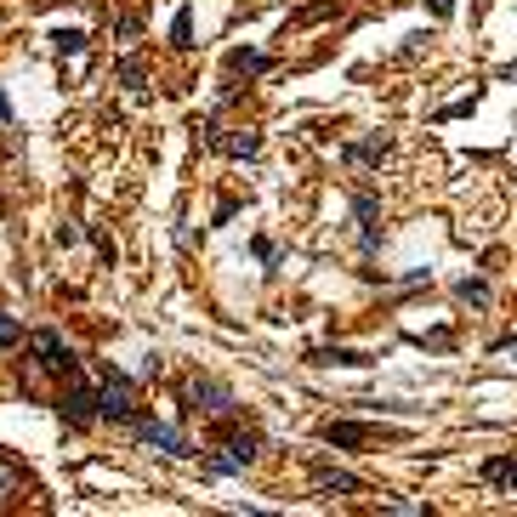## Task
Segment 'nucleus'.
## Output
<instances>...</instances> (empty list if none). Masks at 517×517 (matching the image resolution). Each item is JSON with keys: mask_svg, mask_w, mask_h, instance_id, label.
<instances>
[{"mask_svg": "<svg viewBox=\"0 0 517 517\" xmlns=\"http://www.w3.org/2000/svg\"><path fill=\"white\" fill-rule=\"evenodd\" d=\"M125 427L137 432V444L160 449V455H171V461H194V444H188V438H182L177 427H165V421H154V415H131Z\"/></svg>", "mask_w": 517, "mask_h": 517, "instance_id": "f257e3e1", "label": "nucleus"}, {"mask_svg": "<svg viewBox=\"0 0 517 517\" xmlns=\"http://www.w3.org/2000/svg\"><path fill=\"white\" fill-rule=\"evenodd\" d=\"M97 410H103L108 421H131V415H137L131 381H125L120 370H103V381H97Z\"/></svg>", "mask_w": 517, "mask_h": 517, "instance_id": "f03ea898", "label": "nucleus"}, {"mask_svg": "<svg viewBox=\"0 0 517 517\" xmlns=\"http://www.w3.org/2000/svg\"><path fill=\"white\" fill-rule=\"evenodd\" d=\"M29 353H35L40 370H52V375H63V370H74V364H80V358H74V347L57 336V330H35V336H29Z\"/></svg>", "mask_w": 517, "mask_h": 517, "instance_id": "7ed1b4c3", "label": "nucleus"}, {"mask_svg": "<svg viewBox=\"0 0 517 517\" xmlns=\"http://www.w3.org/2000/svg\"><path fill=\"white\" fill-rule=\"evenodd\" d=\"M188 410H205V415H216V421H228L233 393L222 381H211V375H194V381H188Z\"/></svg>", "mask_w": 517, "mask_h": 517, "instance_id": "20e7f679", "label": "nucleus"}, {"mask_svg": "<svg viewBox=\"0 0 517 517\" xmlns=\"http://www.w3.org/2000/svg\"><path fill=\"white\" fill-rule=\"evenodd\" d=\"M57 415H63V421H69V427H91V421H97V387H86V381H74L69 393L57 398Z\"/></svg>", "mask_w": 517, "mask_h": 517, "instance_id": "39448f33", "label": "nucleus"}, {"mask_svg": "<svg viewBox=\"0 0 517 517\" xmlns=\"http://www.w3.org/2000/svg\"><path fill=\"white\" fill-rule=\"evenodd\" d=\"M211 148L228 160H256L262 154V131H211Z\"/></svg>", "mask_w": 517, "mask_h": 517, "instance_id": "423d86ee", "label": "nucleus"}, {"mask_svg": "<svg viewBox=\"0 0 517 517\" xmlns=\"http://www.w3.org/2000/svg\"><path fill=\"white\" fill-rule=\"evenodd\" d=\"M313 489H319V495H358V489H364V483L353 478V472H341V466H313Z\"/></svg>", "mask_w": 517, "mask_h": 517, "instance_id": "0eeeda50", "label": "nucleus"}, {"mask_svg": "<svg viewBox=\"0 0 517 517\" xmlns=\"http://www.w3.org/2000/svg\"><path fill=\"white\" fill-rule=\"evenodd\" d=\"M319 438H324V444H336V449H358V444H370L375 432L364 427V421H330Z\"/></svg>", "mask_w": 517, "mask_h": 517, "instance_id": "6e6552de", "label": "nucleus"}, {"mask_svg": "<svg viewBox=\"0 0 517 517\" xmlns=\"http://www.w3.org/2000/svg\"><path fill=\"white\" fill-rule=\"evenodd\" d=\"M353 211H358V222H364V250H375V245H381V228H375V222H381V199H375V194H353Z\"/></svg>", "mask_w": 517, "mask_h": 517, "instance_id": "1a4fd4ad", "label": "nucleus"}, {"mask_svg": "<svg viewBox=\"0 0 517 517\" xmlns=\"http://www.w3.org/2000/svg\"><path fill=\"white\" fill-rule=\"evenodd\" d=\"M483 483H500L506 495H517V455H489L483 461Z\"/></svg>", "mask_w": 517, "mask_h": 517, "instance_id": "9d476101", "label": "nucleus"}, {"mask_svg": "<svg viewBox=\"0 0 517 517\" xmlns=\"http://www.w3.org/2000/svg\"><path fill=\"white\" fill-rule=\"evenodd\" d=\"M307 364H347V370H370L375 358L353 353V347H319V353H307Z\"/></svg>", "mask_w": 517, "mask_h": 517, "instance_id": "9b49d317", "label": "nucleus"}, {"mask_svg": "<svg viewBox=\"0 0 517 517\" xmlns=\"http://www.w3.org/2000/svg\"><path fill=\"white\" fill-rule=\"evenodd\" d=\"M387 154H393V143H387V137H370V143L347 148V160H353V165H381Z\"/></svg>", "mask_w": 517, "mask_h": 517, "instance_id": "f8f14e48", "label": "nucleus"}, {"mask_svg": "<svg viewBox=\"0 0 517 517\" xmlns=\"http://www.w3.org/2000/svg\"><path fill=\"white\" fill-rule=\"evenodd\" d=\"M262 69H268V52H245V46L228 52V74H262Z\"/></svg>", "mask_w": 517, "mask_h": 517, "instance_id": "ddd939ff", "label": "nucleus"}, {"mask_svg": "<svg viewBox=\"0 0 517 517\" xmlns=\"http://www.w3.org/2000/svg\"><path fill=\"white\" fill-rule=\"evenodd\" d=\"M222 449H228L239 466H250V461H256V432H228V444H222Z\"/></svg>", "mask_w": 517, "mask_h": 517, "instance_id": "4468645a", "label": "nucleus"}, {"mask_svg": "<svg viewBox=\"0 0 517 517\" xmlns=\"http://www.w3.org/2000/svg\"><path fill=\"white\" fill-rule=\"evenodd\" d=\"M171 46H177V52H188V46H194V12H188V6L171 18Z\"/></svg>", "mask_w": 517, "mask_h": 517, "instance_id": "2eb2a0df", "label": "nucleus"}, {"mask_svg": "<svg viewBox=\"0 0 517 517\" xmlns=\"http://www.w3.org/2000/svg\"><path fill=\"white\" fill-rule=\"evenodd\" d=\"M18 489H23V472L0 455V506H6V500H18Z\"/></svg>", "mask_w": 517, "mask_h": 517, "instance_id": "dca6fc26", "label": "nucleus"}, {"mask_svg": "<svg viewBox=\"0 0 517 517\" xmlns=\"http://www.w3.org/2000/svg\"><path fill=\"white\" fill-rule=\"evenodd\" d=\"M52 46H57V57H80L86 52V35H80V29H57Z\"/></svg>", "mask_w": 517, "mask_h": 517, "instance_id": "f3484780", "label": "nucleus"}, {"mask_svg": "<svg viewBox=\"0 0 517 517\" xmlns=\"http://www.w3.org/2000/svg\"><path fill=\"white\" fill-rule=\"evenodd\" d=\"M205 472H211V478H233V472H245V466L233 461L228 449H216V455H205Z\"/></svg>", "mask_w": 517, "mask_h": 517, "instance_id": "a211bd4d", "label": "nucleus"}, {"mask_svg": "<svg viewBox=\"0 0 517 517\" xmlns=\"http://www.w3.org/2000/svg\"><path fill=\"white\" fill-rule=\"evenodd\" d=\"M455 296H461V302H472V307H489V285H483V279H461V285H455Z\"/></svg>", "mask_w": 517, "mask_h": 517, "instance_id": "6ab92c4d", "label": "nucleus"}, {"mask_svg": "<svg viewBox=\"0 0 517 517\" xmlns=\"http://www.w3.org/2000/svg\"><path fill=\"white\" fill-rule=\"evenodd\" d=\"M120 80H125L131 91H143V63H137V57H125V63H120Z\"/></svg>", "mask_w": 517, "mask_h": 517, "instance_id": "aec40b11", "label": "nucleus"}, {"mask_svg": "<svg viewBox=\"0 0 517 517\" xmlns=\"http://www.w3.org/2000/svg\"><path fill=\"white\" fill-rule=\"evenodd\" d=\"M472 108H478V97H461V103L444 108V120H461V114H472Z\"/></svg>", "mask_w": 517, "mask_h": 517, "instance_id": "412c9836", "label": "nucleus"}, {"mask_svg": "<svg viewBox=\"0 0 517 517\" xmlns=\"http://www.w3.org/2000/svg\"><path fill=\"white\" fill-rule=\"evenodd\" d=\"M0 347H18V324L6 319V313H0Z\"/></svg>", "mask_w": 517, "mask_h": 517, "instance_id": "4be33fe9", "label": "nucleus"}, {"mask_svg": "<svg viewBox=\"0 0 517 517\" xmlns=\"http://www.w3.org/2000/svg\"><path fill=\"white\" fill-rule=\"evenodd\" d=\"M427 12H432V18H449V12H455V0H427Z\"/></svg>", "mask_w": 517, "mask_h": 517, "instance_id": "5701e85b", "label": "nucleus"}, {"mask_svg": "<svg viewBox=\"0 0 517 517\" xmlns=\"http://www.w3.org/2000/svg\"><path fill=\"white\" fill-rule=\"evenodd\" d=\"M0 211H6V199H0Z\"/></svg>", "mask_w": 517, "mask_h": 517, "instance_id": "b1692460", "label": "nucleus"}]
</instances>
